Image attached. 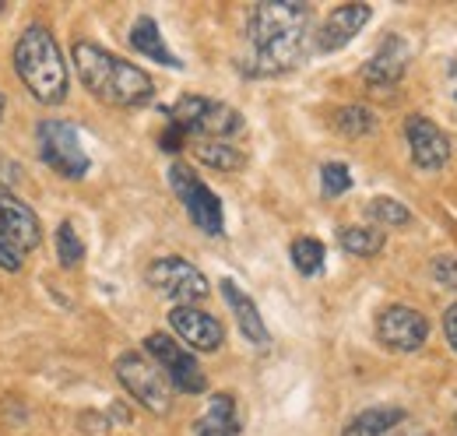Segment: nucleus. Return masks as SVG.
I'll list each match as a JSON object with an SVG mask.
<instances>
[{"label":"nucleus","mask_w":457,"mask_h":436,"mask_svg":"<svg viewBox=\"0 0 457 436\" xmlns=\"http://www.w3.org/2000/svg\"><path fill=\"white\" fill-rule=\"evenodd\" d=\"M306 29H310V7L292 0H264L250 7L246 18V43L243 71L250 78H271L292 71L306 50Z\"/></svg>","instance_id":"f257e3e1"},{"label":"nucleus","mask_w":457,"mask_h":436,"mask_svg":"<svg viewBox=\"0 0 457 436\" xmlns=\"http://www.w3.org/2000/svg\"><path fill=\"white\" fill-rule=\"evenodd\" d=\"M170 183H172V190H176V197L183 201L190 222H194L201 232L219 236L222 225H226V215H222V201L215 197V190H212L208 183H201L194 169H187V165H179V163L170 169Z\"/></svg>","instance_id":"6e6552de"},{"label":"nucleus","mask_w":457,"mask_h":436,"mask_svg":"<svg viewBox=\"0 0 457 436\" xmlns=\"http://www.w3.org/2000/svg\"><path fill=\"white\" fill-rule=\"evenodd\" d=\"M366 215L373 218L377 225H398V229L411 222V212L404 205H398L395 197H373L370 208H366Z\"/></svg>","instance_id":"393cba45"},{"label":"nucleus","mask_w":457,"mask_h":436,"mask_svg":"<svg viewBox=\"0 0 457 436\" xmlns=\"http://www.w3.org/2000/svg\"><path fill=\"white\" fill-rule=\"evenodd\" d=\"M377 338L395 348V352H415L426 345L429 338V324L419 310L411 306H387L380 317H377Z\"/></svg>","instance_id":"9b49d317"},{"label":"nucleus","mask_w":457,"mask_h":436,"mask_svg":"<svg viewBox=\"0 0 457 436\" xmlns=\"http://www.w3.org/2000/svg\"><path fill=\"white\" fill-rule=\"evenodd\" d=\"M57 261L60 268H78L85 261V243L71 222H60L57 229Z\"/></svg>","instance_id":"5701e85b"},{"label":"nucleus","mask_w":457,"mask_h":436,"mask_svg":"<svg viewBox=\"0 0 457 436\" xmlns=\"http://www.w3.org/2000/svg\"><path fill=\"white\" fill-rule=\"evenodd\" d=\"M170 324H172V331L179 334V341L190 345V348H197V352H215V348H222V341H226L222 324H219L212 314L194 310V306H176L170 314Z\"/></svg>","instance_id":"2eb2a0df"},{"label":"nucleus","mask_w":457,"mask_h":436,"mask_svg":"<svg viewBox=\"0 0 457 436\" xmlns=\"http://www.w3.org/2000/svg\"><path fill=\"white\" fill-rule=\"evenodd\" d=\"M433 278L444 285V289H457V257L454 254H444L433 261Z\"/></svg>","instance_id":"bb28decb"},{"label":"nucleus","mask_w":457,"mask_h":436,"mask_svg":"<svg viewBox=\"0 0 457 436\" xmlns=\"http://www.w3.org/2000/svg\"><path fill=\"white\" fill-rule=\"evenodd\" d=\"M404 138H408V152H411V163L419 169H444L451 159V141L447 134L422 113L408 116L404 120Z\"/></svg>","instance_id":"f8f14e48"},{"label":"nucleus","mask_w":457,"mask_h":436,"mask_svg":"<svg viewBox=\"0 0 457 436\" xmlns=\"http://www.w3.org/2000/svg\"><path fill=\"white\" fill-rule=\"evenodd\" d=\"M345 254H355V257H373L384 250V232L380 229H370V225H348L338 236Z\"/></svg>","instance_id":"aec40b11"},{"label":"nucleus","mask_w":457,"mask_h":436,"mask_svg":"<svg viewBox=\"0 0 457 436\" xmlns=\"http://www.w3.org/2000/svg\"><path fill=\"white\" fill-rule=\"evenodd\" d=\"M36 152L63 180H81L88 172V165H92L85 145H81L78 127H71L63 120H43L36 127Z\"/></svg>","instance_id":"423d86ee"},{"label":"nucleus","mask_w":457,"mask_h":436,"mask_svg":"<svg viewBox=\"0 0 457 436\" xmlns=\"http://www.w3.org/2000/svg\"><path fill=\"white\" fill-rule=\"evenodd\" d=\"M398 423H404L401 408H366L345 426L342 436H387Z\"/></svg>","instance_id":"6ab92c4d"},{"label":"nucleus","mask_w":457,"mask_h":436,"mask_svg":"<svg viewBox=\"0 0 457 436\" xmlns=\"http://www.w3.org/2000/svg\"><path fill=\"white\" fill-rule=\"evenodd\" d=\"M370 14H373L370 4H342V7H335L324 18V25L317 29V54H335V50L348 46L359 36V29L370 21Z\"/></svg>","instance_id":"4468645a"},{"label":"nucleus","mask_w":457,"mask_h":436,"mask_svg":"<svg viewBox=\"0 0 457 436\" xmlns=\"http://www.w3.org/2000/svg\"><path fill=\"white\" fill-rule=\"evenodd\" d=\"M239 408L232 394H212L204 415L197 419V436H239Z\"/></svg>","instance_id":"f3484780"},{"label":"nucleus","mask_w":457,"mask_h":436,"mask_svg":"<svg viewBox=\"0 0 457 436\" xmlns=\"http://www.w3.org/2000/svg\"><path fill=\"white\" fill-rule=\"evenodd\" d=\"M71 56H74V71H78L81 85H85L96 99H103V103H110V106H123V109L152 103L155 85H152V78H148L141 67H134L130 60L110 54V50H103V46H96V43H85V39L74 43Z\"/></svg>","instance_id":"f03ea898"},{"label":"nucleus","mask_w":457,"mask_h":436,"mask_svg":"<svg viewBox=\"0 0 457 436\" xmlns=\"http://www.w3.org/2000/svg\"><path fill=\"white\" fill-rule=\"evenodd\" d=\"M170 120L176 127H183V134H197L208 141H222L243 130V116L239 109L226 106L219 99H204V96H183L176 106L170 109Z\"/></svg>","instance_id":"39448f33"},{"label":"nucleus","mask_w":457,"mask_h":436,"mask_svg":"<svg viewBox=\"0 0 457 436\" xmlns=\"http://www.w3.org/2000/svg\"><path fill=\"white\" fill-rule=\"evenodd\" d=\"M130 46L141 56H152L155 63H166V67H179V56H172V50L162 39V29L152 21V18H137L134 29H130Z\"/></svg>","instance_id":"a211bd4d"},{"label":"nucleus","mask_w":457,"mask_h":436,"mask_svg":"<svg viewBox=\"0 0 457 436\" xmlns=\"http://www.w3.org/2000/svg\"><path fill=\"white\" fill-rule=\"evenodd\" d=\"M43 243V225L36 212L11 190H0V268L21 272L25 257Z\"/></svg>","instance_id":"20e7f679"},{"label":"nucleus","mask_w":457,"mask_h":436,"mask_svg":"<svg viewBox=\"0 0 457 436\" xmlns=\"http://www.w3.org/2000/svg\"><path fill=\"white\" fill-rule=\"evenodd\" d=\"M145 352L152 356V363L166 373V381H170L176 390H183V394H204V387H208L204 370L197 366V359H194L176 338L155 331V334L145 338Z\"/></svg>","instance_id":"1a4fd4ad"},{"label":"nucleus","mask_w":457,"mask_h":436,"mask_svg":"<svg viewBox=\"0 0 457 436\" xmlns=\"http://www.w3.org/2000/svg\"><path fill=\"white\" fill-rule=\"evenodd\" d=\"M408 56H411V46L401 36H387L380 50L362 63V81L370 88H395L408 71Z\"/></svg>","instance_id":"ddd939ff"},{"label":"nucleus","mask_w":457,"mask_h":436,"mask_svg":"<svg viewBox=\"0 0 457 436\" xmlns=\"http://www.w3.org/2000/svg\"><path fill=\"white\" fill-rule=\"evenodd\" d=\"M292 264L299 274H320L324 272V243L313 236H303L292 243Z\"/></svg>","instance_id":"4be33fe9"},{"label":"nucleus","mask_w":457,"mask_h":436,"mask_svg":"<svg viewBox=\"0 0 457 436\" xmlns=\"http://www.w3.org/2000/svg\"><path fill=\"white\" fill-rule=\"evenodd\" d=\"M444 88H447L451 103L457 106V63H451V71H447V81H444Z\"/></svg>","instance_id":"c756f323"},{"label":"nucleus","mask_w":457,"mask_h":436,"mask_svg":"<svg viewBox=\"0 0 457 436\" xmlns=\"http://www.w3.org/2000/svg\"><path fill=\"white\" fill-rule=\"evenodd\" d=\"M335 127L348 138H366L373 130V113L362 106H345L335 113Z\"/></svg>","instance_id":"b1692460"},{"label":"nucleus","mask_w":457,"mask_h":436,"mask_svg":"<svg viewBox=\"0 0 457 436\" xmlns=\"http://www.w3.org/2000/svg\"><path fill=\"white\" fill-rule=\"evenodd\" d=\"M194 155H197V163H204L208 169H222V172H232L246 163V155L239 148H232L228 141H201L194 148Z\"/></svg>","instance_id":"412c9836"},{"label":"nucleus","mask_w":457,"mask_h":436,"mask_svg":"<svg viewBox=\"0 0 457 436\" xmlns=\"http://www.w3.org/2000/svg\"><path fill=\"white\" fill-rule=\"evenodd\" d=\"M183 141H187L183 127H176V123L170 120V130L162 134V148H166V152H179V148H183Z\"/></svg>","instance_id":"cd10ccee"},{"label":"nucleus","mask_w":457,"mask_h":436,"mask_svg":"<svg viewBox=\"0 0 457 436\" xmlns=\"http://www.w3.org/2000/svg\"><path fill=\"white\" fill-rule=\"evenodd\" d=\"M116 381L127 387V394H134V401H141L148 412L166 415L172 405V383L166 381V373L145 359L141 352H123L116 359Z\"/></svg>","instance_id":"0eeeda50"},{"label":"nucleus","mask_w":457,"mask_h":436,"mask_svg":"<svg viewBox=\"0 0 457 436\" xmlns=\"http://www.w3.org/2000/svg\"><path fill=\"white\" fill-rule=\"evenodd\" d=\"M444 331H447V341L454 345V352H457V303L447 310V317H444Z\"/></svg>","instance_id":"c85d7f7f"},{"label":"nucleus","mask_w":457,"mask_h":436,"mask_svg":"<svg viewBox=\"0 0 457 436\" xmlns=\"http://www.w3.org/2000/svg\"><path fill=\"white\" fill-rule=\"evenodd\" d=\"M4 109H7V99L0 96V123H4Z\"/></svg>","instance_id":"7c9ffc66"},{"label":"nucleus","mask_w":457,"mask_h":436,"mask_svg":"<svg viewBox=\"0 0 457 436\" xmlns=\"http://www.w3.org/2000/svg\"><path fill=\"white\" fill-rule=\"evenodd\" d=\"M14 71L21 85L29 88L32 99L43 106H57L67 99L71 78H67V60L60 54L57 39L46 25H29L18 43H14Z\"/></svg>","instance_id":"7ed1b4c3"},{"label":"nucleus","mask_w":457,"mask_h":436,"mask_svg":"<svg viewBox=\"0 0 457 436\" xmlns=\"http://www.w3.org/2000/svg\"><path fill=\"white\" fill-rule=\"evenodd\" d=\"M320 183H324V194L328 197H342L345 190L352 187V172L345 163H328L320 169Z\"/></svg>","instance_id":"a878e982"},{"label":"nucleus","mask_w":457,"mask_h":436,"mask_svg":"<svg viewBox=\"0 0 457 436\" xmlns=\"http://www.w3.org/2000/svg\"><path fill=\"white\" fill-rule=\"evenodd\" d=\"M222 296H226V303L232 306V314H236V324H239V331L253 341V345H268V327H264V317L257 314V303L232 281V278H226L222 281Z\"/></svg>","instance_id":"dca6fc26"},{"label":"nucleus","mask_w":457,"mask_h":436,"mask_svg":"<svg viewBox=\"0 0 457 436\" xmlns=\"http://www.w3.org/2000/svg\"><path fill=\"white\" fill-rule=\"evenodd\" d=\"M148 285L162 296L176 299L179 306H190L208 296V278L183 257H162L148 268Z\"/></svg>","instance_id":"9d476101"}]
</instances>
